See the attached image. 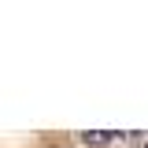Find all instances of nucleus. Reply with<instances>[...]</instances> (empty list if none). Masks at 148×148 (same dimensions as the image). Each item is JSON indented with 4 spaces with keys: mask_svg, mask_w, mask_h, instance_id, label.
Masks as SVG:
<instances>
[{
    "mask_svg": "<svg viewBox=\"0 0 148 148\" xmlns=\"http://www.w3.org/2000/svg\"><path fill=\"white\" fill-rule=\"evenodd\" d=\"M82 141L92 145V148H100V145H108V141H111V133H104V130H85V133H82Z\"/></svg>",
    "mask_w": 148,
    "mask_h": 148,
    "instance_id": "1",
    "label": "nucleus"
}]
</instances>
